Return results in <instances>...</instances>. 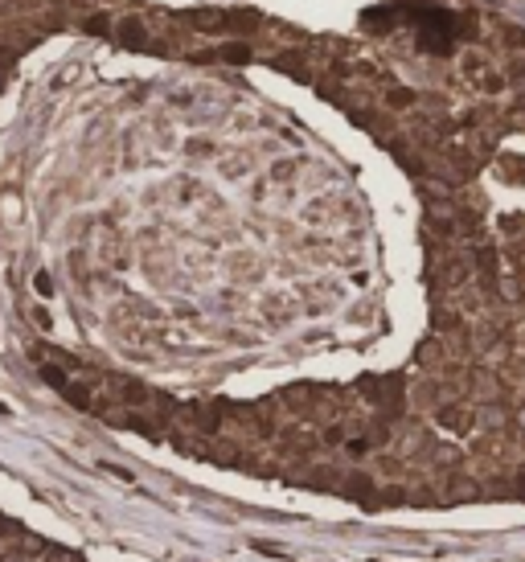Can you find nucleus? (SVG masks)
Masks as SVG:
<instances>
[{"label": "nucleus", "mask_w": 525, "mask_h": 562, "mask_svg": "<svg viewBox=\"0 0 525 562\" xmlns=\"http://www.w3.org/2000/svg\"><path fill=\"white\" fill-rule=\"evenodd\" d=\"M218 58H222V62H230V66H247V62H251V45H247V42H230V45H222V49H218Z\"/></svg>", "instance_id": "obj_2"}, {"label": "nucleus", "mask_w": 525, "mask_h": 562, "mask_svg": "<svg viewBox=\"0 0 525 562\" xmlns=\"http://www.w3.org/2000/svg\"><path fill=\"white\" fill-rule=\"evenodd\" d=\"M115 38L128 45V49H140V45L148 42V33H144V21H135V17L119 21V25H115Z\"/></svg>", "instance_id": "obj_1"}, {"label": "nucleus", "mask_w": 525, "mask_h": 562, "mask_svg": "<svg viewBox=\"0 0 525 562\" xmlns=\"http://www.w3.org/2000/svg\"><path fill=\"white\" fill-rule=\"evenodd\" d=\"M505 45L522 49V45H525V29H517V25H505Z\"/></svg>", "instance_id": "obj_4"}, {"label": "nucleus", "mask_w": 525, "mask_h": 562, "mask_svg": "<svg viewBox=\"0 0 525 562\" xmlns=\"http://www.w3.org/2000/svg\"><path fill=\"white\" fill-rule=\"evenodd\" d=\"M410 99H415V94H410L406 87H394L390 94H386V103H390V107H410Z\"/></svg>", "instance_id": "obj_3"}, {"label": "nucleus", "mask_w": 525, "mask_h": 562, "mask_svg": "<svg viewBox=\"0 0 525 562\" xmlns=\"http://www.w3.org/2000/svg\"><path fill=\"white\" fill-rule=\"evenodd\" d=\"M87 33H107V17H103V13L87 17Z\"/></svg>", "instance_id": "obj_5"}]
</instances>
